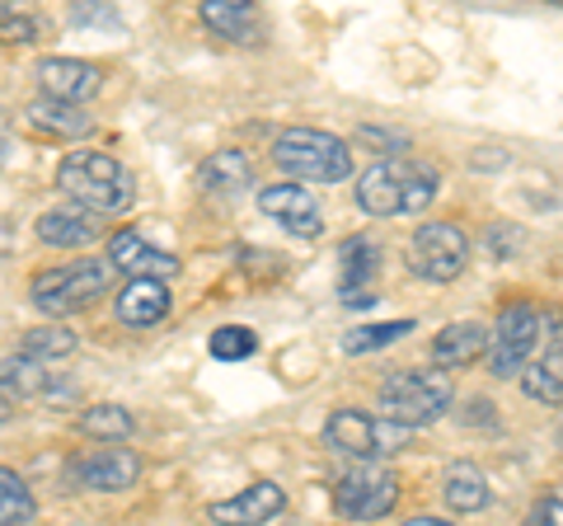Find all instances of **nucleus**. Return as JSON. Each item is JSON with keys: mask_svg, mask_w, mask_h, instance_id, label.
<instances>
[{"mask_svg": "<svg viewBox=\"0 0 563 526\" xmlns=\"http://www.w3.org/2000/svg\"><path fill=\"white\" fill-rule=\"evenodd\" d=\"M488 348H493V339L479 320H455L432 339V366H465L474 358H484Z\"/></svg>", "mask_w": 563, "mask_h": 526, "instance_id": "f3484780", "label": "nucleus"}, {"mask_svg": "<svg viewBox=\"0 0 563 526\" xmlns=\"http://www.w3.org/2000/svg\"><path fill=\"white\" fill-rule=\"evenodd\" d=\"M521 526H563V489H544Z\"/></svg>", "mask_w": 563, "mask_h": 526, "instance_id": "7c9ffc66", "label": "nucleus"}, {"mask_svg": "<svg viewBox=\"0 0 563 526\" xmlns=\"http://www.w3.org/2000/svg\"><path fill=\"white\" fill-rule=\"evenodd\" d=\"M395 503H399V480H395V470L380 461H357L333 484V507H339V517H347V522H380L395 513Z\"/></svg>", "mask_w": 563, "mask_h": 526, "instance_id": "423d86ee", "label": "nucleus"}, {"mask_svg": "<svg viewBox=\"0 0 563 526\" xmlns=\"http://www.w3.org/2000/svg\"><path fill=\"white\" fill-rule=\"evenodd\" d=\"M437 188H442V174L428 161L395 155V161H376L357 179V207L372 217H413L437 198Z\"/></svg>", "mask_w": 563, "mask_h": 526, "instance_id": "f257e3e1", "label": "nucleus"}, {"mask_svg": "<svg viewBox=\"0 0 563 526\" xmlns=\"http://www.w3.org/2000/svg\"><path fill=\"white\" fill-rule=\"evenodd\" d=\"M0 395H5L10 405H14V399H47L52 385H47L43 362H33L24 353L0 358Z\"/></svg>", "mask_w": 563, "mask_h": 526, "instance_id": "6ab92c4d", "label": "nucleus"}, {"mask_svg": "<svg viewBox=\"0 0 563 526\" xmlns=\"http://www.w3.org/2000/svg\"><path fill=\"white\" fill-rule=\"evenodd\" d=\"M174 306V296L165 283H155V277H132L128 287L118 292V320L132 325V329H146V325H161Z\"/></svg>", "mask_w": 563, "mask_h": 526, "instance_id": "2eb2a0df", "label": "nucleus"}, {"mask_svg": "<svg viewBox=\"0 0 563 526\" xmlns=\"http://www.w3.org/2000/svg\"><path fill=\"white\" fill-rule=\"evenodd\" d=\"M33 494H29V484L14 475V470L0 465V526H29L33 522Z\"/></svg>", "mask_w": 563, "mask_h": 526, "instance_id": "a878e982", "label": "nucleus"}, {"mask_svg": "<svg viewBox=\"0 0 563 526\" xmlns=\"http://www.w3.org/2000/svg\"><path fill=\"white\" fill-rule=\"evenodd\" d=\"M526 395L540 405H563V339H554L544 353L526 366Z\"/></svg>", "mask_w": 563, "mask_h": 526, "instance_id": "412c9836", "label": "nucleus"}, {"mask_svg": "<svg viewBox=\"0 0 563 526\" xmlns=\"http://www.w3.org/2000/svg\"><path fill=\"white\" fill-rule=\"evenodd\" d=\"M404 335H413V320H385V325H357L343 335V348L347 353H376V348L395 343Z\"/></svg>", "mask_w": 563, "mask_h": 526, "instance_id": "bb28decb", "label": "nucleus"}, {"mask_svg": "<svg viewBox=\"0 0 563 526\" xmlns=\"http://www.w3.org/2000/svg\"><path fill=\"white\" fill-rule=\"evenodd\" d=\"M413 428L395 424V418H372L362 409H333L324 424V442L343 456H357V461H376V456H390L409 442Z\"/></svg>", "mask_w": 563, "mask_h": 526, "instance_id": "0eeeda50", "label": "nucleus"}, {"mask_svg": "<svg viewBox=\"0 0 563 526\" xmlns=\"http://www.w3.org/2000/svg\"><path fill=\"white\" fill-rule=\"evenodd\" d=\"M136 418L122 409V405H95L80 414V432L95 437V442H122V437H132Z\"/></svg>", "mask_w": 563, "mask_h": 526, "instance_id": "393cba45", "label": "nucleus"}, {"mask_svg": "<svg viewBox=\"0 0 563 526\" xmlns=\"http://www.w3.org/2000/svg\"><path fill=\"white\" fill-rule=\"evenodd\" d=\"M258 207L263 217L282 221V231L301 235V240H314L324 231V217H320V198L301 184H268L258 193Z\"/></svg>", "mask_w": 563, "mask_h": 526, "instance_id": "9d476101", "label": "nucleus"}, {"mask_svg": "<svg viewBox=\"0 0 563 526\" xmlns=\"http://www.w3.org/2000/svg\"><path fill=\"white\" fill-rule=\"evenodd\" d=\"M202 184L211 193H221V198H235V193H244L254 184V165L244 161V151H217L202 165Z\"/></svg>", "mask_w": 563, "mask_h": 526, "instance_id": "4be33fe9", "label": "nucleus"}, {"mask_svg": "<svg viewBox=\"0 0 563 526\" xmlns=\"http://www.w3.org/2000/svg\"><path fill=\"white\" fill-rule=\"evenodd\" d=\"M282 507H287V494H282L273 480H258L231 498H217L207 507V517L217 526H263V522H273Z\"/></svg>", "mask_w": 563, "mask_h": 526, "instance_id": "f8f14e48", "label": "nucleus"}, {"mask_svg": "<svg viewBox=\"0 0 563 526\" xmlns=\"http://www.w3.org/2000/svg\"><path fill=\"white\" fill-rule=\"evenodd\" d=\"M540 310L531 302H512V306H503L498 315V335H493V348H488V366H493V376H517L526 362H531L536 353V343H540Z\"/></svg>", "mask_w": 563, "mask_h": 526, "instance_id": "1a4fd4ad", "label": "nucleus"}, {"mask_svg": "<svg viewBox=\"0 0 563 526\" xmlns=\"http://www.w3.org/2000/svg\"><path fill=\"white\" fill-rule=\"evenodd\" d=\"M38 80H43V95L62 99V103H80V99L99 95V72L90 62H76V57H47V62H38Z\"/></svg>", "mask_w": 563, "mask_h": 526, "instance_id": "4468645a", "label": "nucleus"}, {"mask_svg": "<svg viewBox=\"0 0 563 526\" xmlns=\"http://www.w3.org/2000/svg\"><path fill=\"white\" fill-rule=\"evenodd\" d=\"M76 20L80 24H118V14L113 10H76Z\"/></svg>", "mask_w": 563, "mask_h": 526, "instance_id": "2f4dec72", "label": "nucleus"}, {"mask_svg": "<svg viewBox=\"0 0 563 526\" xmlns=\"http://www.w3.org/2000/svg\"><path fill=\"white\" fill-rule=\"evenodd\" d=\"M10 414H14V405H10V399H5V395H0V428H5V424H10Z\"/></svg>", "mask_w": 563, "mask_h": 526, "instance_id": "f704fd0d", "label": "nucleus"}, {"mask_svg": "<svg viewBox=\"0 0 563 526\" xmlns=\"http://www.w3.org/2000/svg\"><path fill=\"white\" fill-rule=\"evenodd\" d=\"M29 122L47 136H66V142H76V136L90 132V118H85L80 103H62V99H33L29 103Z\"/></svg>", "mask_w": 563, "mask_h": 526, "instance_id": "aec40b11", "label": "nucleus"}, {"mask_svg": "<svg viewBox=\"0 0 563 526\" xmlns=\"http://www.w3.org/2000/svg\"><path fill=\"white\" fill-rule=\"evenodd\" d=\"M0 161H5V136H0Z\"/></svg>", "mask_w": 563, "mask_h": 526, "instance_id": "c9c22d12", "label": "nucleus"}, {"mask_svg": "<svg viewBox=\"0 0 563 526\" xmlns=\"http://www.w3.org/2000/svg\"><path fill=\"white\" fill-rule=\"evenodd\" d=\"M109 263L122 269L128 277H155V283H165V277L179 273V259L155 250V244L146 235H136V231H118L109 240Z\"/></svg>", "mask_w": 563, "mask_h": 526, "instance_id": "ddd939ff", "label": "nucleus"}, {"mask_svg": "<svg viewBox=\"0 0 563 526\" xmlns=\"http://www.w3.org/2000/svg\"><path fill=\"white\" fill-rule=\"evenodd\" d=\"M470 263V240L455 221H428L409 240V269L428 283H455Z\"/></svg>", "mask_w": 563, "mask_h": 526, "instance_id": "6e6552de", "label": "nucleus"}, {"mask_svg": "<svg viewBox=\"0 0 563 526\" xmlns=\"http://www.w3.org/2000/svg\"><path fill=\"white\" fill-rule=\"evenodd\" d=\"M366 142H380V146H404V136L399 132H376V128H362Z\"/></svg>", "mask_w": 563, "mask_h": 526, "instance_id": "473e14b6", "label": "nucleus"}, {"mask_svg": "<svg viewBox=\"0 0 563 526\" xmlns=\"http://www.w3.org/2000/svg\"><path fill=\"white\" fill-rule=\"evenodd\" d=\"M113 283V263L109 259H76V263H62V269H47L33 277V306H38L43 315H52V320H62V315H76L95 302V296H103V287Z\"/></svg>", "mask_w": 563, "mask_h": 526, "instance_id": "20e7f679", "label": "nucleus"}, {"mask_svg": "<svg viewBox=\"0 0 563 526\" xmlns=\"http://www.w3.org/2000/svg\"><path fill=\"white\" fill-rule=\"evenodd\" d=\"M57 188L95 217L122 212V207H132V198H136L132 174L122 169L109 151H70L57 165Z\"/></svg>", "mask_w": 563, "mask_h": 526, "instance_id": "f03ea898", "label": "nucleus"}, {"mask_svg": "<svg viewBox=\"0 0 563 526\" xmlns=\"http://www.w3.org/2000/svg\"><path fill=\"white\" fill-rule=\"evenodd\" d=\"M207 348H211V358H221V362H240V358H254L258 339H254L244 325H221L217 335H211Z\"/></svg>", "mask_w": 563, "mask_h": 526, "instance_id": "c85d7f7f", "label": "nucleus"}, {"mask_svg": "<svg viewBox=\"0 0 563 526\" xmlns=\"http://www.w3.org/2000/svg\"><path fill=\"white\" fill-rule=\"evenodd\" d=\"M43 244H57V250H85V244L99 240V217L85 212V207H52L33 221Z\"/></svg>", "mask_w": 563, "mask_h": 526, "instance_id": "dca6fc26", "label": "nucleus"}, {"mask_svg": "<svg viewBox=\"0 0 563 526\" xmlns=\"http://www.w3.org/2000/svg\"><path fill=\"white\" fill-rule=\"evenodd\" d=\"M442 498L455 507V513H484V507L493 503V489H488L484 470L474 461H455L446 470V480H442Z\"/></svg>", "mask_w": 563, "mask_h": 526, "instance_id": "a211bd4d", "label": "nucleus"}, {"mask_svg": "<svg viewBox=\"0 0 563 526\" xmlns=\"http://www.w3.org/2000/svg\"><path fill=\"white\" fill-rule=\"evenodd\" d=\"M273 161L277 169H287L291 179L306 184H339L352 174V151L320 128H287L273 142Z\"/></svg>", "mask_w": 563, "mask_h": 526, "instance_id": "7ed1b4c3", "label": "nucleus"}, {"mask_svg": "<svg viewBox=\"0 0 563 526\" xmlns=\"http://www.w3.org/2000/svg\"><path fill=\"white\" fill-rule=\"evenodd\" d=\"M404 526H451V522H442V517H413V522H404Z\"/></svg>", "mask_w": 563, "mask_h": 526, "instance_id": "72a5a7b5", "label": "nucleus"}, {"mask_svg": "<svg viewBox=\"0 0 563 526\" xmlns=\"http://www.w3.org/2000/svg\"><path fill=\"white\" fill-rule=\"evenodd\" d=\"M372 273H376V244L372 240H347L343 244V296H352V287H362Z\"/></svg>", "mask_w": 563, "mask_h": 526, "instance_id": "cd10ccee", "label": "nucleus"}, {"mask_svg": "<svg viewBox=\"0 0 563 526\" xmlns=\"http://www.w3.org/2000/svg\"><path fill=\"white\" fill-rule=\"evenodd\" d=\"M141 475V456L128 447H103V451H85L76 456V484L95 489V494H122L132 489Z\"/></svg>", "mask_w": 563, "mask_h": 526, "instance_id": "9b49d317", "label": "nucleus"}, {"mask_svg": "<svg viewBox=\"0 0 563 526\" xmlns=\"http://www.w3.org/2000/svg\"><path fill=\"white\" fill-rule=\"evenodd\" d=\"M33 39H38V24H33V14H24L20 6L0 10V43H5V47H24Z\"/></svg>", "mask_w": 563, "mask_h": 526, "instance_id": "c756f323", "label": "nucleus"}, {"mask_svg": "<svg viewBox=\"0 0 563 526\" xmlns=\"http://www.w3.org/2000/svg\"><path fill=\"white\" fill-rule=\"evenodd\" d=\"M455 399V385L446 372H395L380 385V409L404 428H422L442 418Z\"/></svg>", "mask_w": 563, "mask_h": 526, "instance_id": "39448f33", "label": "nucleus"}, {"mask_svg": "<svg viewBox=\"0 0 563 526\" xmlns=\"http://www.w3.org/2000/svg\"><path fill=\"white\" fill-rule=\"evenodd\" d=\"M202 24L211 33H221L225 43H244L250 39V29L258 24V14H254V6H244V0H207Z\"/></svg>", "mask_w": 563, "mask_h": 526, "instance_id": "5701e85b", "label": "nucleus"}, {"mask_svg": "<svg viewBox=\"0 0 563 526\" xmlns=\"http://www.w3.org/2000/svg\"><path fill=\"white\" fill-rule=\"evenodd\" d=\"M76 335L62 325H43V329H24L20 335V353L33 358V362H57V358H70L76 353Z\"/></svg>", "mask_w": 563, "mask_h": 526, "instance_id": "b1692460", "label": "nucleus"}]
</instances>
